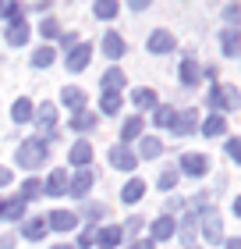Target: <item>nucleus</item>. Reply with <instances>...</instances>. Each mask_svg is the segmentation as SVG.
I'll return each mask as SVG.
<instances>
[{
	"label": "nucleus",
	"instance_id": "1",
	"mask_svg": "<svg viewBox=\"0 0 241 249\" xmlns=\"http://www.w3.org/2000/svg\"><path fill=\"white\" fill-rule=\"evenodd\" d=\"M50 157V146H47V139H25L18 146V153H15V160H18V167H43V160Z\"/></svg>",
	"mask_w": 241,
	"mask_h": 249
},
{
	"label": "nucleus",
	"instance_id": "2",
	"mask_svg": "<svg viewBox=\"0 0 241 249\" xmlns=\"http://www.w3.org/2000/svg\"><path fill=\"white\" fill-rule=\"evenodd\" d=\"M93 182H96V175H93V171H85V167H82V171H75V175H67V192H71V196H75V199H82V196H85V192H89V189H93Z\"/></svg>",
	"mask_w": 241,
	"mask_h": 249
},
{
	"label": "nucleus",
	"instance_id": "3",
	"mask_svg": "<svg viewBox=\"0 0 241 249\" xmlns=\"http://www.w3.org/2000/svg\"><path fill=\"white\" fill-rule=\"evenodd\" d=\"M43 221H47V231H71V228H78V217L71 210H53Z\"/></svg>",
	"mask_w": 241,
	"mask_h": 249
},
{
	"label": "nucleus",
	"instance_id": "4",
	"mask_svg": "<svg viewBox=\"0 0 241 249\" xmlns=\"http://www.w3.org/2000/svg\"><path fill=\"white\" fill-rule=\"evenodd\" d=\"M202 235H206V242H213V246L224 242V221L216 217V213H209V210L202 213Z\"/></svg>",
	"mask_w": 241,
	"mask_h": 249
},
{
	"label": "nucleus",
	"instance_id": "5",
	"mask_svg": "<svg viewBox=\"0 0 241 249\" xmlns=\"http://www.w3.org/2000/svg\"><path fill=\"white\" fill-rule=\"evenodd\" d=\"M181 171L192 175V178H202L206 171H209V160H206L202 153H185V157H181ZM181 171H177V175H181Z\"/></svg>",
	"mask_w": 241,
	"mask_h": 249
},
{
	"label": "nucleus",
	"instance_id": "6",
	"mask_svg": "<svg viewBox=\"0 0 241 249\" xmlns=\"http://www.w3.org/2000/svg\"><path fill=\"white\" fill-rule=\"evenodd\" d=\"M89 57H93V47L89 43H78V47L67 50V71H85Z\"/></svg>",
	"mask_w": 241,
	"mask_h": 249
},
{
	"label": "nucleus",
	"instance_id": "7",
	"mask_svg": "<svg viewBox=\"0 0 241 249\" xmlns=\"http://www.w3.org/2000/svg\"><path fill=\"white\" fill-rule=\"evenodd\" d=\"M110 164L117 167V171H135V164H139V157H135L128 146H113L110 150Z\"/></svg>",
	"mask_w": 241,
	"mask_h": 249
},
{
	"label": "nucleus",
	"instance_id": "8",
	"mask_svg": "<svg viewBox=\"0 0 241 249\" xmlns=\"http://www.w3.org/2000/svg\"><path fill=\"white\" fill-rule=\"evenodd\" d=\"M177 135H192L199 128V110H185V114H174V124H170Z\"/></svg>",
	"mask_w": 241,
	"mask_h": 249
},
{
	"label": "nucleus",
	"instance_id": "9",
	"mask_svg": "<svg viewBox=\"0 0 241 249\" xmlns=\"http://www.w3.org/2000/svg\"><path fill=\"white\" fill-rule=\"evenodd\" d=\"M174 47H177V43H174V36H170L167 29H156L153 36H149V50H153V53H170Z\"/></svg>",
	"mask_w": 241,
	"mask_h": 249
},
{
	"label": "nucleus",
	"instance_id": "10",
	"mask_svg": "<svg viewBox=\"0 0 241 249\" xmlns=\"http://www.w3.org/2000/svg\"><path fill=\"white\" fill-rule=\"evenodd\" d=\"M174 231H177V224H174V217H156L153 221V242H167V239H174Z\"/></svg>",
	"mask_w": 241,
	"mask_h": 249
},
{
	"label": "nucleus",
	"instance_id": "11",
	"mask_svg": "<svg viewBox=\"0 0 241 249\" xmlns=\"http://www.w3.org/2000/svg\"><path fill=\"white\" fill-rule=\"evenodd\" d=\"M124 82H128V78H124V71H121V68H110V71H107V75H103V78H99V86H103V93H110V96H117Z\"/></svg>",
	"mask_w": 241,
	"mask_h": 249
},
{
	"label": "nucleus",
	"instance_id": "12",
	"mask_svg": "<svg viewBox=\"0 0 241 249\" xmlns=\"http://www.w3.org/2000/svg\"><path fill=\"white\" fill-rule=\"evenodd\" d=\"M7 43H11V47H25V43H29V25L21 18L7 21Z\"/></svg>",
	"mask_w": 241,
	"mask_h": 249
},
{
	"label": "nucleus",
	"instance_id": "13",
	"mask_svg": "<svg viewBox=\"0 0 241 249\" xmlns=\"http://www.w3.org/2000/svg\"><path fill=\"white\" fill-rule=\"evenodd\" d=\"M181 86H185V89H192V86H199V75H202V68L199 64H195L192 57H185V61H181Z\"/></svg>",
	"mask_w": 241,
	"mask_h": 249
},
{
	"label": "nucleus",
	"instance_id": "14",
	"mask_svg": "<svg viewBox=\"0 0 241 249\" xmlns=\"http://www.w3.org/2000/svg\"><path fill=\"white\" fill-rule=\"evenodd\" d=\"M0 217H4V221H21V217H25V199H4V203H0Z\"/></svg>",
	"mask_w": 241,
	"mask_h": 249
},
{
	"label": "nucleus",
	"instance_id": "15",
	"mask_svg": "<svg viewBox=\"0 0 241 249\" xmlns=\"http://www.w3.org/2000/svg\"><path fill=\"white\" fill-rule=\"evenodd\" d=\"M53 124H57V107L53 104H43L39 107V132L47 135V139L53 135ZM43 135H39V139H43Z\"/></svg>",
	"mask_w": 241,
	"mask_h": 249
},
{
	"label": "nucleus",
	"instance_id": "16",
	"mask_svg": "<svg viewBox=\"0 0 241 249\" xmlns=\"http://www.w3.org/2000/svg\"><path fill=\"white\" fill-rule=\"evenodd\" d=\"M117 242H121V228H117V224L99 228V235H96V246L99 249H117Z\"/></svg>",
	"mask_w": 241,
	"mask_h": 249
},
{
	"label": "nucleus",
	"instance_id": "17",
	"mask_svg": "<svg viewBox=\"0 0 241 249\" xmlns=\"http://www.w3.org/2000/svg\"><path fill=\"white\" fill-rule=\"evenodd\" d=\"M224 57H238L241 53V29H224Z\"/></svg>",
	"mask_w": 241,
	"mask_h": 249
},
{
	"label": "nucleus",
	"instance_id": "18",
	"mask_svg": "<svg viewBox=\"0 0 241 249\" xmlns=\"http://www.w3.org/2000/svg\"><path fill=\"white\" fill-rule=\"evenodd\" d=\"M43 192H47V196H64L67 192V171H53L47 178V185H43Z\"/></svg>",
	"mask_w": 241,
	"mask_h": 249
},
{
	"label": "nucleus",
	"instance_id": "19",
	"mask_svg": "<svg viewBox=\"0 0 241 249\" xmlns=\"http://www.w3.org/2000/svg\"><path fill=\"white\" fill-rule=\"evenodd\" d=\"M103 53H107V57H124V39L117 36V32H107V36H103Z\"/></svg>",
	"mask_w": 241,
	"mask_h": 249
},
{
	"label": "nucleus",
	"instance_id": "20",
	"mask_svg": "<svg viewBox=\"0 0 241 249\" xmlns=\"http://www.w3.org/2000/svg\"><path fill=\"white\" fill-rule=\"evenodd\" d=\"M96 114H93V110H75V114H71V128L75 132H89V128H96Z\"/></svg>",
	"mask_w": 241,
	"mask_h": 249
},
{
	"label": "nucleus",
	"instance_id": "21",
	"mask_svg": "<svg viewBox=\"0 0 241 249\" xmlns=\"http://www.w3.org/2000/svg\"><path fill=\"white\" fill-rule=\"evenodd\" d=\"M224 132H227V118L224 114H209L202 121V135H209V139L213 135H224Z\"/></svg>",
	"mask_w": 241,
	"mask_h": 249
},
{
	"label": "nucleus",
	"instance_id": "22",
	"mask_svg": "<svg viewBox=\"0 0 241 249\" xmlns=\"http://www.w3.org/2000/svg\"><path fill=\"white\" fill-rule=\"evenodd\" d=\"M238 107H241L238 86H220V110H238Z\"/></svg>",
	"mask_w": 241,
	"mask_h": 249
},
{
	"label": "nucleus",
	"instance_id": "23",
	"mask_svg": "<svg viewBox=\"0 0 241 249\" xmlns=\"http://www.w3.org/2000/svg\"><path fill=\"white\" fill-rule=\"evenodd\" d=\"M21 235H25L29 242H39L43 235H47V221H43V217H32V221H25V228H21Z\"/></svg>",
	"mask_w": 241,
	"mask_h": 249
},
{
	"label": "nucleus",
	"instance_id": "24",
	"mask_svg": "<svg viewBox=\"0 0 241 249\" xmlns=\"http://www.w3.org/2000/svg\"><path fill=\"white\" fill-rule=\"evenodd\" d=\"M11 118H15V124H21V121H29V118H32V100H29V96H21V100H15V104H11Z\"/></svg>",
	"mask_w": 241,
	"mask_h": 249
},
{
	"label": "nucleus",
	"instance_id": "25",
	"mask_svg": "<svg viewBox=\"0 0 241 249\" xmlns=\"http://www.w3.org/2000/svg\"><path fill=\"white\" fill-rule=\"evenodd\" d=\"M142 192H145V182H142V178H131V182L121 189V199H124V203H139Z\"/></svg>",
	"mask_w": 241,
	"mask_h": 249
},
{
	"label": "nucleus",
	"instance_id": "26",
	"mask_svg": "<svg viewBox=\"0 0 241 249\" xmlns=\"http://www.w3.org/2000/svg\"><path fill=\"white\" fill-rule=\"evenodd\" d=\"M89 160H93V146H89V142H75L71 146V164L75 167H85Z\"/></svg>",
	"mask_w": 241,
	"mask_h": 249
},
{
	"label": "nucleus",
	"instance_id": "27",
	"mask_svg": "<svg viewBox=\"0 0 241 249\" xmlns=\"http://www.w3.org/2000/svg\"><path fill=\"white\" fill-rule=\"evenodd\" d=\"M139 135H142V118L135 114V118H128V121L121 124V139H124V142H131V139H139Z\"/></svg>",
	"mask_w": 241,
	"mask_h": 249
},
{
	"label": "nucleus",
	"instance_id": "28",
	"mask_svg": "<svg viewBox=\"0 0 241 249\" xmlns=\"http://www.w3.org/2000/svg\"><path fill=\"white\" fill-rule=\"evenodd\" d=\"M61 100L67 107H75V110H85V93H82V89H75V86H67L61 93Z\"/></svg>",
	"mask_w": 241,
	"mask_h": 249
},
{
	"label": "nucleus",
	"instance_id": "29",
	"mask_svg": "<svg viewBox=\"0 0 241 249\" xmlns=\"http://www.w3.org/2000/svg\"><path fill=\"white\" fill-rule=\"evenodd\" d=\"M131 104L142 107V110H153V107H156V93H153V89H135V93H131Z\"/></svg>",
	"mask_w": 241,
	"mask_h": 249
},
{
	"label": "nucleus",
	"instance_id": "30",
	"mask_svg": "<svg viewBox=\"0 0 241 249\" xmlns=\"http://www.w3.org/2000/svg\"><path fill=\"white\" fill-rule=\"evenodd\" d=\"M139 153L145 157V160H156V157L163 153V142H160L156 135H149V139H142V146H139Z\"/></svg>",
	"mask_w": 241,
	"mask_h": 249
},
{
	"label": "nucleus",
	"instance_id": "31",
	"mask_svg": "<svg viewBox=\"0 0 241 249\" xmlns=\"http://www.w3.org/2000/svg\"><path fill=\"white\" fill-rule=\"evenodd\" d=\"M174 114H177L174 107H153V121H156V128H170V124H174Z\"/></svg>",
	"mask_w": 241,
	"mask_h": 249
},
{
	"label": "nucleus",
	"instance_id": "32",
	"mask_svg": "<svg viewBox=\"0 0 241 249\" xmlns=\"http://www.w3.org/2000/svg\"><path fill=\"white\" fill-rule=\"evenodd\" d=\"M53 57H57V50H53V47H39L36 53H32V64H36V68H50Z\"/></svg>",
	"mask_w": 241,
	"mask_h": 249
},
{
	"label": "nucleus",
	"instance_id": "33",
	"mask_svg": "<svg viewBox=\"0 0 241 249\" xmlns=\"http://www.w3.org/2000/svg\"><path fill=\"white\" fill-rule=\"evenodd\" d=\"M177 185V167H163V175L156 178V189H163V192H170Z\"/></svg>",
	"mask_w": 241,
	"mask_h": 249
},
{
	"label": "nucleus",
	"instance_id": "34",
	"mask_svg": "<svg viewBox=\"0 0 241 249\" xmlns=\"http://www.w3.org/2000/svg\"><path fill=\"white\" fill-rule=\"evenodd\" d=\"M39 192H43V182H39V178H29V182L21 185V196L18 199H36Z\"/></svg>",
	"mask_w": 241,
	"mask_h": 249
},
{
	"label": "nucleus",
	"instance_id": "35",
	"mask_svg": "<svg viewBox=\"0 0 241 249\" xmlns=\"http://www.w3.org/2000/svg\"><path fill=\"white\" fill-rule=\"evenodd\" d=\"M195 224H199V217H195V213H185V221H181V239L185 242L195 239Z\"/></svg>",
	"mask_w": 241,
	"mask_h": 249
},
{
	"label": "nucleus",
	"instance_id": "36",
	"mask_svg": "<svg viewBox=\"0 0 241 249\" xmlns=\"http://www.w3.org/2000/svg\"><path fill=\"white\" fill-rule=\"evenodd\" d=\"M99 110H103V114H117V110H121V96L103 93V100H99Z\"/></svg>",
	"mask_w": 241,
	"mask_h": 249
},
{
	"label": "nucleus",
	"instance_id": "37",
	"mask_svg": "<svg viewBox=\"0 0 241 249\" xmlns=\"http://www.w3.org/2000/svg\"><path fill=\"white\" fill-rule=\"evenodd\" d=\"M93 11H96V18H113V15H117L121 7L113 4V0H99V4H96Z\"/></svg>",
	"mask_w": 241,
	"mask_h": 249
},
{
	"label": "nucleus",
	"instance_id": "38",
	"mask_svg": "<svg viewBox=\"0 0 241 249\" xmlns=\"http://www.w3.org/2000/svg\"><path fill=\"white\" fill-rule=\"evenodd\" d=\"M21 15V7L15 4V0H4V4H0V18H7V21H15Z\"/></svg>",
	"mask_w": 241,
	"mask_h": 249
},
{
	"label": "nucleus",
	"instance_id": "39",
	"mask_svg": "<svg viewBox=\"0 0 241 249\" xmlns=\"http://www.w3.org/2000/svg\"><path fill=\"white\" fill-rule=\"evenodd\" d=\"M39 32H43V36H47V39H53V36H61V25H57L53 18H43V25H39Z\"/></svg>",
	"mask_w": 241,
	"mask_h": 249
},
{
	"label": "nucleus",
	"instance_id": "40",
	"mask_svg": "<svg viewBox=\"0 0 241 249\" xmlns=\"http://www.w3.org/2000/svg\"><path fill=\"white\" fill-rule=\"evenodd\" d=\"M85 213L93 221H103V217H107V207H103V203H85Z\"/></svg>",
	"mask_w": 241,
	"mask_h": 249
},
{
	"label": "nucleus",
	"instance_id": "41",
	"mask_svg": "<svg viewBox=\"0 0 241 249\" xmlns=\"http://www.w3.org/2000/svg\"><path fill=\"white\" fill-rule=\"evenodd\" d=\"M139 228H142V217H131V221H128V224H124V228H121V239H124V235H128V239H131V235L139 231Z\"/></svg>",
	"mask_w": 241,
	"mask_h": 249
},
{
	"label": "nucleus",
	"instance_id": "42",
	"mask_svg": "<svg viewBox=\"0 0 241 249\" xmlns=\"http://www.w3.org/2000/svg\"><path fill=\"white\" fill-rule=\"evenodd\" d=\"M224 15H227V21H231V29H238V18H241V7H238V4H231V7H227V11H224Z\"/></svg>",
	"mask_w": 241,
	"mask_h": 249
},
{
	"label": "nucleus",
	"instance_id": "43",
	"mask_svg": "<svg viewBox=\"0 0 241 249\" xmlns=\"http://www.w3.org/2000/svg\"><path fill=\"white\" fill-rule=\"evenodd\" d=\"M227 157H231V160L241 157V139H227Z\"/></svg>",
	"mask_w": 241,
	"mask_h": 249
},
{
	"label": "nucleus",
	"instance_id": "44",
	"mask_svg": "<svg viewBox=\"0 0 241 249\" xmlns=\"http://www.w3.org/2000/svg\"><path fill=\"white\" fill-rule=\"evenodd\" d=\"M209 107H213V114L220 110V86H213V89H209Z\"/></svg>",
	"mask_w": 241,
	"mask_h": 249
},
{
	"label": "nucleus",
	"instance_id": "45",
	"mask_svg": "<svg viewBox=\"0 0 241 249\" xmlns=\"http://www.w3.org/2000/svg\"><path fill=\"white\" fill-rule=\"evenodd\" d=\"M93 242H96V231L93 228H85L82 235H78V246H93Z\"/></svg>",
	"mask_w": 241,
	"mask_h": 249
},
{
	"label": "nucleus",
	"instance_id": "46",
	"mask_svg": "<svg viewBox=\"0 0 241 249\" xmlns=\"http://www.w3.org/2000/svg\"><path fill=\"white\" fill-rule=\"evenodd\" d=\"M61 43H64L67 50H71V47H78V36H75V32H64V36H61Z\"/></svg>",
	"mask_w": 241,
	"mask_h": 249
},
{
	"label": "nucleus",
	"instance_id": "47",
	"mask_svg": "<svg viewBox=\"0 0 241 249\" xmlns=\"http://www.w3.org/2000/svg\"><path fill=\"white\" fill-rule=\"evenodd\" d=\"M0 249H15V235H4V239H0Z\"/></svg>",
	"mask_w": 241,
	"mask_h": 249
},
{
	"label": "nucleus",
	"instance_id": "48",
	"mask_svg": "<svg viewBox=\"0 0 241 249\" xmlns=\"http://www.w3.org/2000/svg\"><path fill=\"white\" fill-rule=\"evenodd\" d=\"M11 178H15V175H11V171H7V167H0V185H7V182H11Z\"/></svg>",
	"mask_w": 241,
	"mask_h": 249
},
{
	"label": "nucleus",
	"instance_id": "49",
	"mask_svg": "<svg viewBox=\"0 0 241 249\" xmlns=\"http://www.w3.org/2000/svg\"><path fill=\"white\" fill-rule=\"evenodd\" d=\"M224 246H227V249H241V242H238V239H227Z\"/></svg>",
	"mask_w": 241,
	"mask_h": 249
},
{
	"label": "nucleus",
	"instance_id": "50",
	"mask_svg": "<svg viewBox=\"0 0 241 249\" xmlns=\"http://www.w3.org/2000/svg\"><path fill=\"white\" fill-rule=\"evenodd\" d=\"M135 249H153V242H149V239L145 242H135Z\"/></svg>",
	"mask_w": 241,
	"mask_h": 249
},
{
	"label": "nucleus",
	"instance_id": "51",
	"mask_svg": "<svg viewBox=\"0 0 241 249\" xmlns=\"http://www.w3.org/2000/svg\"><path fill=\"white\" fill-rule=\"evenodd\" d=\"M53 249H71V246H53Z\"/></svg>",
	"mask_w": 241,
	"mask_h": 249
},
{
	"label": "nucleus",
	"instance_id": "52",
	"mask_svg": "<svg viewBox=\"0 0 241 249\" xmlns=\"http://www.w3.org/2000/svg\"><path fill=\"white\" fill-rule=\"evenodd\" d=\"M0 203H4V199H0Z\"/></svg>",
	"mask_w": 241,
	"mask_h": 249
}]
</instances>
